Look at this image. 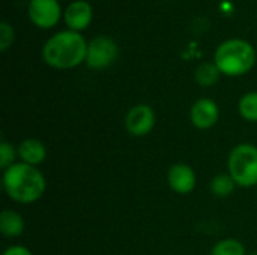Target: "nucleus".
Here are the masks:
<instances>
[{
    "label": "nucleus",
    "mask_w": 257,
    "mask_h": 255,
    "mask_svg": "<svg viewBox=\"0 0 257 255\" xmlns=\"http://www.w3.org/2000/svg\"><path fill=\"white\" fill-rule=\"evenodd\" d=\"M238 111L247 122H257V92L245 93L238 102Z\"/></svg>",
    "instance_id": "nucleus-15"
},
{
    "label": "nucleus",
    "mask_w": 257,
    "mask_h": 255,
    "mask_svg": "<svg viewBox=\"0 0 257 255\" xmlns=\"http://www.w3.org/2000/svg\"><path fill=\"white\" fill-rule=\"evenodd\" d=\"M155 111L148 104H137L125 116V129L133 137H145L155 128Z\"/></svg>",
    "instance_id": "nucleus-6"
},
{
    "label": "nucleus",
    "mask_w": 257,
    "mask_h": 255,
    "mask_svg": "<svg viewBox=\"0 0 257 255\" xmlns=\"http://www.w3.org/2000/svg\"><path fill=\"white\" fill-rule=\"evenodd\" d=\"M256 57V50L248 41L233 38L221 42L217 47L214 63L223 75L241 77L254 68Z\"/></svg>",
    "instance_id": "nucleus-3"
},
{
    "label": "nucleus",
    "mask_w": 257,
    "mask_h": 255,
    "mask_svg": "<svg viewBox=\"0 0 257 255\" xmlns=\"http://www.w3.org/2000/svg\"><path fill=\"white\" fill-rule=\"evenodd\" d=\"M167 183L173 192L187 195L194 191L197 185V176L191 165L179 162L170 167L167 173Z\"/></svg>",
    "instance_id": "nucleus-9"
},
{
    "label": "nucleus",
    "mask_w": 257,
    "mask_h": 255,
    "mask_svg": "<svg viewBox=\"0 0 257 255\" xmlns=\"http://www.w3.org/2000/svg\"><path fill=\"white\" fill-rule=\"evenodd\" d=\"M227 173L241 188L257 185V147L250 143L235 146L227 159Z\"/></svg>",
    "instance_id": "nucleus-4"
},
{
    "label": "nucleus",
    "mask_w": 257,
    "mask_h": 255,
    "mask_svg": "<svg viewBox=\"0 0 257 255\" xmlns=\"http://www.w3.org/2000/svg\"><path fill=\"white\" fill-rule=\"evenodd\" d=\"M220 75H221V72L214 62L212 63L211 62L202 63L194 71V80L202 87H212L214 84L218 83Z\"/></svg>",
    "instance_id": "nucleus-13"
},
{
    "label": "nucleus",
    "mask_w": 257,
    "mask_h": 255,
    "mask_svg": "<svg viewBox=\"0 0 257 255\" xmlns=\"http://www.w3.org/2000/svg\"><path fill=\"white\" fill-rule=\"evenodd\" d=\"M27 14L36 27L53 29L62 17V9L59 0H30Z\"/></svg>",
    "instance_id": "nucleus-7"
},
{
    "label": "nucleus",
    "mask_w": 257,
    "mask_h": 255,
    "mask_svg": "<svg viewBox=\"0 0 257 255\" xmlns=\"http://www.w3.org/2000/svg\"><path fill=\"white\" fill-rule=\"evenodd\" d=\"M26 222L21 213L12 209H5L0 215V233L8 239H17L24 233Z\"/></svg>",
    "instance_id": "nucleus-12"
},
{
    "label": "nucleus",
    "mask_w": 257,
    "mask_h": 255,
    "mask_svg": "<svg viewBox=\"0 0 257 255\" xmlns=\"http://www.w3.org/2000/svg\"><path fill=\"white\" fill-rule=\"evenodd\" d=\"M220 119V107L211 98L197 99L190 108V122L194 128L206 131L217 125Z\"/></svg>",
    "instance_id": "nucleus-8"
},
{
    "label": "nucleus",
    "mask_w": 257,
    "mask_h": 255,
    "mask_svg": "<svg viewBox=\"0 0 257 255\" xmlns=\"http://www.w3.org/2000/svg\"><path fill=\"white\" fill-rule=\"evenodd\" d=\"M248 255H257V251H253L251 254H248Z\"/></svg>",
    "instance_id": "nucleus-20"
},
{
    "label": "nucleus",
    "mask_w": 257,
    "mask_h": 255,
    "mask_svg": "<svg viewBox=\"0 0 257 255\" xmlns=\"http://www.w3.org/2000/svg\"><path fill=\"white\" fill-rule=\"evenodd\" d=\"M2 255H33V254H32V251H30L29 248H26V246H23V245H12V246H8V248L3 251V254Z\"/></svg>",
    "instance_id": "nucleus-19"
},
{
    "label": "nucleus",
    "mask_w": 257,
    "mask_h": 255,
    "mask_svg": "<svg viewBox=\"0 0 257 255\" xmlns=\"http://www.w3.org/2000/svg\"><path fill=\"white\" fill-rule=\"evenodd\" d=\"M15 39V30L14 27L8 23V21H2L0 23V51L5 53L8 51Z\"/></svg>",
    "instance_id": "nucleus-18"
},
{
    "label": "nucleus",
    "mask_w": 257,
    "mask_h": 255,
    "mask_svg": "<svg viewBox=\"0 0 257 255\" xmlns=\"http://www.w3.org/2000/svg\"><path fill=\"white\" fill-rule=\"evenodd\" d=\"M236 186H238V185L235 183V180L230 177L229 173L215 176V177L211 180V185H209L212 195L217 197V198H226V197L232 195Z\"/></svg>",
    "instance_id": "nucleus-14"
},
{
    "label": "nucleus",
    "mask_w": 257,
    "mask_h": 255,
    "mask_svg": "<svg viewBox=\"0 0 257 255\" xmlns=\"http://www.w3.org/2000/svg\"><path fill=\"white\" fill-rule=\"evenodd\" d=\"M18 158L20 162L38 167L39 164H42L47 158V147L44 146L42 141L36 140V138H26L23 140L18 147Z\"/></svg>",
    "instance_id": "nucleus-11"
},
{
    "label": "nucleus",
    "mask_w": 257,
    "mask_h": 255,
    "mask_svg": "<svg viewBox=\"0 0 257 255\" xmlns=\"http://www.w3.org/2000/svg\"><path fill=\"white\" fill-rule=\"evenodd\" d=\"M17 158H18L17 149L6 140H2V143H0V168L3 171L8 170L11 165L15 164Z\"/></svg>",
    "instance_id": "nucleus-17"
},
{
    "label": "nucleus",
    "mask_w": 257,
    "mask_h": 255,
    "mask_svg": "<svg viewBox=\"0 0 257 255\" xmlns=\"http://www.w3.org/2000/svg\"><path fill=\"white\" fill-rule=\"evenodd\" d=\"M63 18L69 30L81 32L87 29L93 18V9L86 0H74L68 5L63 12Z\"/></svg>",
    "instance_id": "nucleus-10"
},
{
    "label": "nucleus",
    "mask_w": 257,
    "mask_h": 255,
    "mask_svg": "<svg viewBox=\"0 0 257 255\" xmlns=\"http://www.w3.org/2000/svg\"><path fill=\"white\" fill-rule=\"evenodd\" d=\"M3 189L6 195L20 204H32L42 198L47 189L44 174L33 165L15 162L3 171Z\"/></svg>",
    "instance_id": "nucleus-2"
},
{
    "label": "nucleus",
    "mask_w": 257,
    "mask_h": 255,
    "mask_svg": "<svg viewBox=\"0 0 257 255\" xmlns=\"http://www.w3.org/2000/svg\"><path fill=\"white\" fill-rule=\"evenodd\" d=\"M87 41L80 32L63 30L48 38L42 47V59L53 69H72L86 62Z\"/></svg>",
    "instance_id": "nucleus-1"
},
{
    "label": "nucleus",
    "mask_w": 257,
    "mask_h": 255,
    "mask_svg": "<svg viewBox=\"0 0 257 255\" xmlns=\"http://www.w3.org/2000/svg\"><path fill=\"white\" fill-rule=\"evenodd\" d=\"M211 255H248L245 251V246L238 239H223L217 242L211 251Z\"/></svg>",
    "instance_id": "nucleus-16"
},
{
    "label": "nucleus",
    "mask_w": 257,
    "mask_h": 255,
    "mask_svg": "<svg viewBox=\"0 0 257 255\" xmlns=\"http://www.w3.org/2000/svg\"><path fill=\"white\" fill-rule=\"evenodd\" d=\"M119 54V47L114 39L108 36H96L87 44L86 65L89 69L102 71L110 68Z\"/></svg>",
    "instance_id": "nucleus-5"
}]
</instances>
